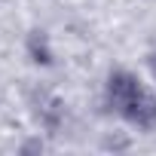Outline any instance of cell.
I'll return each instance as SVG.
<instances>
[{"instance_id": "obj_1", "label": "cell", "mask_w": 156, "mask_h": 156, "mask_svg": "<svg viewBox=\"0 0 156 156\" xmlns=\"http://www.w3.org/2000/svg\"><path fill=\"white\" fill-rule=\"evenodd\" d=\"M25 46H28L31 61H37V64H52V49H49V40H46L43 31H31Z\"/></svg>"}, {"instance_id": "obj_2", "label": "cell", "mask_w": 156, "mask_h": 156, "mask_svg": "<svg viewBox=\"0 0 156 156\" xmlns=\"http://www.w3.org/2000/svg\"><path fill=\"white\" fill-rule=\"evenodd\" d=\"M147 67H150V76L156 80V52H150V55H147Z\"/></svg>"}]
</instances>
